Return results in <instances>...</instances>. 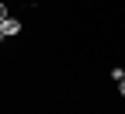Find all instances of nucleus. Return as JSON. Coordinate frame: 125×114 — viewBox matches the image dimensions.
Listing matches in <instances>:
<instances>
[{"instance_id": "nucleus-1", "label": "nucleus", "mask_w": 125, "mask_h": 114, "mask_svg": "<svg viewBox=\"0 0 125 114\" xmlns=\"http://www.w3.org/2000/svg\"><path fill=\"white\" fill-rule=\"evenodd\" d=\"M0 31H4V38H14V35H21V21H18V18H7L4 24H0Z\"/></svg>"}, {"instance_id": "nucleus-2", "label": "nucleus", "mask_w": 125, "mask_h": 114, "mask_svg": "<svg viewBox=\"0 0 125 114\" xmlns=\"http://www.w3.org/2000/svg\"><path fill=\"white\" fill-rule=\"evenodd\" d=\"M7 18H10V10H7V4H4V0H0V24H4Z\"/></svg>"}, {"instance_id": "nucleus-3", "label": "nucleus", "mask_w": 125, "mask_h": 114, "mask_svg": "<svg viewBox=\"0 0 125 114\" xmlns=\"http://www.w3.org/2000/svg\"><path fill=\"white\" fill-rule=\"evenodd\" d=\"M118 93H122V97H125V79H118Z\"/></svg>"}, {"instance_id": "nucleus-4", "label": "nucleus", "mask_w": 125, "mask_h": 114, "mask_svg": "<svg viewBox=\"0 0 125 114\" xmlns=\"http://www.w3.org/2000/svg\"><path fill=\"white\" fill-rule=\"evenodd\" d=\"M0 38H4V31H0Z\"/></svg>"}]
</instances>
